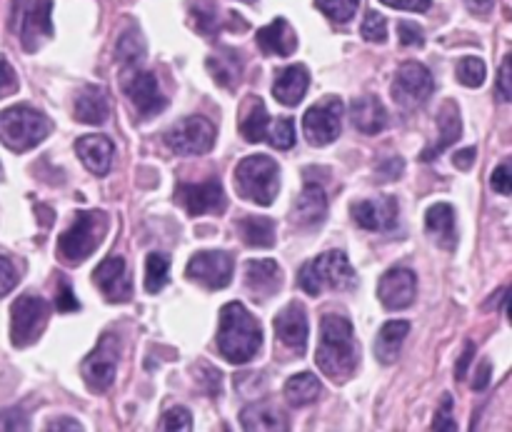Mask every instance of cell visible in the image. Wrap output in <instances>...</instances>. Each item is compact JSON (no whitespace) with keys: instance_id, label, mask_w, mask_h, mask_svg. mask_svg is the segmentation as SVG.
<instances>
[{"instance_id":"cell-56","label":"cell","mask_w":512,"mask_h":432,"mask_svg":"<svg viewBox=\"0 0 512 432\" xmlns=\"http://www.w3.org/2000/svg\"><path fill=\"white\" fill-rule=\"evenodd\" d=\"M465 5H468V10L473 15H480V18H485V15L493 10L495 0H465Z\"/></svg>"},{"instance_id":"cell-37","label":"cell","mask_w":512,"mask_h":432,"mask_svg":"<svg viewBox=\"0 0 512 432\" xmlns=\"http://www.w3.org/2000/svg\"><path fill=\"white\" fill-rule=\"evenodd\" d=\"M190 15H193V25L198 33L215 35L218 33V5L215 0H193L190 3Z\"/></svg>"},{"instance_id":"cell-43","label":"cell","mask_w":512,"mask_h":432,"mask_svg":"<svg viewBox=\"0 0 512 432\" xmlns=\"http://www.w3.org/2000/svg\"><path fill=\"white\" fill-rule=\"evenodd\" d=\"M55 310L58 313H75V310H80V303L78 298L73 295V288H70V283L65 278H58V290H55Z\"/></svg>"},{"instance_id":"cell-36","label":"cell","mask_w":512,"mask_h":432,"mask_svg":"<svg viewBox=\"0 0 512 432\" xmlns=\"http://www.w3.org/2000/svg\"><path fill=\"white\" fill-rule=\"evenodd\" d=\"M170 278V260L163 253H150L145 260V290L148 293H160L168 285Z\"/></svg>"},{"instance_id":"cell-34","label":"cell","mask_w":512,"mask_h":432,"mask_svg":"<svg viewBox=\"0 0 512 432\" xmlns=\"http://www.w3.org/2000/svg\"><path fill=\"white\" fill-rule=\"evenodd\" d=\"M238 233L250 248H273L275 245V223L270 218L248 215L238 223Z\"/></svg>"},{"instance_id":"cell-9","label":"cell","mask_w":512,"mask_h":432,"mask_svg":"<svg viewBox=\"0 0 512 432\" xmlns=\"http://www.w3.org/2000/svg\"><path fill=\"white\" fill-rule=\"evenodd\" d=\"M163 143L175 155H185V158L205 155L215 145V125L200 115H190V118H183L173 128L165 130Z\"/></svg>"},{"instance_id":"cell-4","label":"cell","mask_w":512,"mask_h":432,"mask_svg":"<svg viewBox=\"0 0 512 432\" xmlns=\"http://www.w3.org/2000/svg\"><path fill=\"white\" fill-rule=\"evenodd\" d=\"M108 235V215L103 210H78L68 230L58 238V255L70 265L88 260Z\"/></svg>"},{"instance_id":"cell-15","label":"cell","mask_w":512,"mask_h":432,"mask_svg":"<svg viewBox=\"0 0 512 432\" xmlns=\"http://www.w3.org/2000/svg\"><path fill=\"white\" fill-rule=\"evenodd\" d=\"M175 198L183 205L185 213L193 215V218H200V215H220L225 213V205H228L220 180H208V183L200 185H178Z\"/></svg>"},{"instance_id":"cell-33","label":"cell","mask_w":512,"mask_h":432,"mask_svg":"<svg viewBox=\"0 0 512 432\" xmlns=\"http://www.w3.org/2000/svg\"><path fill=\"white\" fill-rule=\"evenodd\" d=\"M320 393H323V385H320V380L313 373L293 375L285 383V400L293 408H305V405L315 403L320 398Z\"/></svg>"},{"instance_id":"cell-20","label":"cell","mask_w":512,"mask_h":432,"mask_svg":"<svg viewBox=\"0 0 512 432\" xmlns=\"http://www.w3.org/2000/svg\"><path fill=\"white\" fill-rule=\"evenodd\" d=\"M328 215V198L318 183H305L303 193L295 200V208L290 213V223L300 230H315Z\"/></svg>"},{"instance_id":"cell-10","label":"cell","mask_w":512,"mask_h":432,"mask_svg":"<svg viewBox=\"0 0 512 432\" xmlns=\"http://www.w3.org/2000/svg\"><path fill=\"white\" fill-rule=\"evenodd\" d=\"M120 360V343L113 333H105L93 348V353L83 360L80 365V375H83L85 385L93 393H105L113 385L115 370H118Z\"/></svg>"},{"instance_id":"cell-38","label":"cell","mask_w":512,"mask_h":432,"mask_svg":"<svg viewBox=\"0 0 512 432\" xmlns=\"http://www.w3.org/2000/svg\"><path fill=\"white\" fill-rule=\"evenodd\" d=\"M315 8L330 18L333 23L343 25L353 20V15L358 13L360 8V0H315Z\"/></svg>"},{"instance_id":"cell-14","label":"cell","mask_w":512,"mask_h":432,"mask_svg":"<svg viewBox=\"0 0 512 432\" xmlns=\"http://www.w3.org/2000/svg\"><path fill=\"white\" fill-rule=\"evenodd\" d=\"M435 80L425 65L403 63L393 78V100L403 108H415L433 95Z\"/></svg>"},{"instance_id":"cell-54","label":"cell","mask_w":512,"mask_h":432,"mask_svg":"<svg viewBox=\"0 0 512 432\" xmlns=\"http://www.w3.org/2000/svg\"><path fill=\"white\" fill-rule=\"evenodd\" d=\"M475 158H478V150H475V148H463V150H458V153L453 155V163L458 165L460 170H470V168H473Z\"/></svg>"},{"instance_id":"cell-35","label":"cell","mask_w":512,"mask_h":432,"mask_svg":"<svg viewBox=\"0 0 512 432\" xmlns=\"http://www.w3.org/2000/svg\"><path fill=\"white\" fill-rule=\"evenodd\" d=\"M115 58L128 68H135L145 58V38L135 25L120 35L118 45H115Z\"/></svg>"},{"instance_id":"cell-58","label":"cell","mask_w":512,"mask_h":432,"mask_svg":"<svg viewBox=\"0 0 512 432\" xmlns=\"http://www.w3.org/2000/svg\"><path fill=\"white\" fill-rule=\"evenodd\" d=\"M48 430H75V432H80V430H83V425L75 423V420H70V418H60V420H50Z\"/></svg>"},{"instance_id":"cell-19","label":"cell","mask_w":512,"mask_h":432,"mask_svg":"<svg viewBox=\"0 0 512 432\" xmlns=\"http://www.w3.org/2000/svg\"><path fill=\"white\" fill-rule=\"evenodd\" d=\"M275 335L280 338V343L285 348L295 350V355H305V348H308V315H305L303 305L290 303L275 315L273 320Z\"/></svg>"},{"instance_id":"cell-3","label":"cell","mask_w":512,"mask_h":432,"mask_svg":"<svg viewBox=\"0 0 512 432\" xmlns=\"http://www.w3.org/2000/svg\"><path fill=\"white\" fill-rule=\"evenodd\" d=\"M298 285L308 295L318 298L325 290H350L358 285V275H355L353 265H350L348 255L343 250H328V253L318 255L315 260L300 268Z\"/></svg>"},{"instance_id":"cell-29","label":"cell","mask_w":512,"mask_h":432,"mask_svg":"<svg viewBox=\"0 0 512 432\" xmlns=\"http://www.w3.org/2000/svg\"><path fill=\"white\" fill-rule=\"evenodd\" d=\"M73 115L75 120H80V123L85 125L105 123L110 115L108 93H105L100 85H88V88H83L78 95H75Z\"/></svg>"},{"instance_id":"cell-31","label":"cell","mask_w":512,"mask_h":432,"mask_svg":"<svg viewBox=\"0 0 512 432\" xmlns=\"http://www.w3.org/2000/svg\"><path fill=\"white\" fill-rule=\"evenodd\" d=\"M240 425L243 430H275V432H283L290 430L288 423V415L283 413L280 408L268 403H260V405H248V408L240 413Z\"/></svg>"},{"instance_id":"cell-2","label":"cell","mask_w":512,"mask_h":432,"mask_svg":"<svg viewBox=\"0 0 512 432\" xmlns=\"http://www.w3.org/2000/svg\"><path fill=\"white\" fill-rule=\"evenodd\" d=\"M215 343L228 363L245 365L263 348V328L243 303H228L220 310V328Z\"/></svg>"},{"instance_id":"cell-13","label":"cell","mask_w":512,"mask_h":432,"mask_svg":"<svg viewBox=\"0 0 512 432\" xmlns=\"http://www.w3.org/2000/svg\"><path fill=\"white\" fill-rule=\"evenodd\" d=\"M343 110L340 98H325L323 103L313 105L303 118L305 140L315 148H323V145L338 140L340 128H343Z\"/></svg>"},{"instance_id":"cell-22","label":"cell","mask_w":512,"mask_h":432,"mask_svg":"<svg viewBox=\"0 0 512 432\" xmlns=\"http://www.w3.org/2000/svg\"><path fill=\"white\" fill-rule=\"evenodd\" d=\"M438 130L440 138L430 145L428 150H423L420 160L430 163V160H438L445 150L453 143H458L460 135H463V120H460V110L453 100H445L438 110Z\"/></svg>"},{"instance_id":"cell-51","label":"cell","mask_w":512,"mask_h":432,"mask_svg":"<svg viewBox=\"0 0 512 432\" xmlns=\"http://www.w3.org/2000/svg\"><path fill=\"white\" fill-rule=\"evenodd\" d=\"M380 3L390 5L398 10H410V13H428L433 0H380Z\"/></svg>"},{"instance_id":"cell-30","label":"cell","mask_w":512,"mask_h":432,"mask_svg":"<svg viewBox=\"0 0 512 432\" xmlns=\"http://www.w3.org/2000/svg\"><path fill=\"white\" fill-rule=\"evenodd\" d=\"M408 333V320H393V323H385L380 328L378 338H375V358H378L380 365H393L400 358V350H403Z\"/></svg>"},{"instance_id":"cell-7","label":"cell","mask_w":512,"mask_h":432,"mask_svg":"<svg viewBox=\"0 0 512 432\" xmlns=\"http://www.w3.org/2000/svg\"><path fill=\"white\" fill-rule=\"evenodd\" d=\"M50 15H53V0H13L10 28L18 33L23 50L35 53L53 38Z\"/></svg>"},{"instance_id":"cell-1","label":"cell","mask_w":512,"mask_h":432,"mask_svg":"<svg viewBox=\"0 0 512 432\" xmlns=\"http://www.w3.org/2000/svg\"><path fill=\"white\" fill-rule=\"evenodd\" d=\"M358 343H355L353 323L343 315H325L320 323V343L315 350V363L325 378L343 383L358 368Z\"/></svg>"},{"instance_id":"cell-32","label":"cell","mask_w":512,"mask_h":432,"mask_svg":"<svg viewBox=\"0 0 512 432\" xmlns=\"http://www.w3.org/2000/svg\"><path fill=\"white\" fill-rule=\"evenodd\" d=\"M208 70L220 88L233 90L243 78V60L235 50H220L208 58Z\"/></svg>"},{"instance_id":"cell-17","label":"cell","mask_w":512,"mask_h":432,"mask_svg":"<svg viewBox=\"0 0 512 432\" xmlns=\"http://www.w3.org/2000/svg\"><path fill=\"white\" fill-rule=\"evenodd\" d=\"M418 295V278L408 268H393L380 278L378 298L385 310H405L415 303Z\"/></svg>"},{"instance_id":"cell-48","label":"cell","mask_w":512,"mask_h":432,"mask_svg":"<svg viewBox=\"0 0 512 432\" xmlns=\"http://www.w3.org/2000/svg\"><path fill=\"white\" fill-rule=\"evenodd\" d=\"M15 285H18V270L8 258H0V298H5Z\"/></svg>"},{"instance_id":"cell-50","label":"cell","mask_w":512,"mask_h":432,"mask_svg":"<svg viewBox=\"0 0 512 432\" xmlns=\"http://www.w3.org/2000/svg\"><path fill=\"white\" fill-rule=\"evenodd\" d=\"M0 430H28V418L20 410H5L0 413Z\"/></svg>"},{"instance_id":"cell-47","label":"cell","mask_w":512,"mask_h":432,"mask_svg":"<svg viewBox=\"0 0 512 432\" xmlns=\"http://www.w3.org/2000/svg\"><path fill=\"white\" fill-rule=\"evenodd\" d=\"M198 373H200V385L205 388V393H208L210 398H218L220 383H223V375H220L218 370L208 368V365H200Z\"/></svg>"},{"instance_id":"cell-26","label":"cell","mask_w":512,"mask_h":432,"mask_svg":"<svg viewBox=\"0 0 512 432\" xmlns=\"http://www.w3.org/2000/svg\"><path fill=\"white\" fill-rule=\"evenodd\" d=\"M310 85V73L305 65H288L278 73L273 83V95L278 103L295 108L298 103H303L305 93H308Z\"/></svg>"},{"instance_id":"cell-39","label":"cell","mask_w":512,"mask_h":432,"mask_svg":"<svg viewBox=\"0 0 512 432\" xmlns=\"http://www.w3.org/2000/svg\"><path fill=\"white\" fill-rule=\"evenodd\" d=\"M455 73H458V80L465 85V88H480V85L485 83V78H488V68H485V63L480 58H473V55L460 60Z\"/></svg>"},{"instance_id":"cell-24","label":"cell","mask_w":512,"mask_h":432,"mask_svg":"<svg viewBox=\"0 0 512 432\" xmlns=\"http://www.w3.org/2000/svg\"><path fill=\"white\" fill-rule=\"evenodd\" d=\"M75 153L83 160L85 168L98 178L108 175L113 168V143L105 135H83L75 143Z\"/></svg>"},{"instance_id":"cell-16","label":"cell","mask_w":512,"mask_h":432,"mask_svg":"<svg viewBox=\"0 0 512 432\" xmlns=\"http://www.w3.org/2000/svg\"><path fill=\"white\" fill-rule=\"evenodd\" d=\"M93 283L98 285L100 295L108 303H125L133 298V280H130L128 265L120 255H110L93 270Z\"/></svg>"},{"instance_id":"cell-46","label":"cell","mask_w":512,"mask_h":432,"mask_svg":"<svg viewBox=\"0 0 512 432\" xmlns=\"http://www.w3.org/2000/svg\"><path fill=\"white\" fill-rule=\"evenodd\" d=\"M490 185H493L495 193L500 195H510L512 193V178H510V163L505 160V163H500L498 168L493 170V175H490Z\"/></svg>"},{"instance_id":"cell-53","label":"cell","mask_w":512,"mask_h":432,"mask_svg":"<svg viewBox=\"0 0 512 432\" xmlns=\"http://www.w3.org/2000/svg\"><path fill=\"white\" fill-rule=\"evenodd\" d=\"M403 168H405L403 160L390 158V160H385V163H380L378 173H380V178H383V180H398L400 175H403Z\"/></svg>"},{"instance_id":"cell-59","label":"cell","mask_w":512,"mask_h":432,"mask_svg":"<svg viewBox=\"0 0 512 432\" xmlns=\"http://www.w3.org/2000/svg\"><path fill=\"white\" fill-rule=\"evenodd\" d=\"M243 3H255V0H243Z\"/></svg>"},{"instance_id":"cell-41","label":"cell","mask_w":512,"mask_h":432,"mask_svg":"<svg viewBox=\"0 0 512 432\" xmlns=\"http://www.w3.org/2000/svg\"><path fill=\"white\" fill-rule=\"evenodd\" d=\"M360 33L368 43H385L388 40V20L378 10H368L363 25H360Z\"/></svg>"},{"instance_id":"cell-27","label":"cell","mask_w":512,"mask_h":432,"mask_svg":"<svg viewBox=\"0 0 512 432\" xmlns=\"http://www.w3.org/2000/svg\"><path fill=\"white\" fill-rule=\"evenodd\" d=\"M425 233L443 250H453L458 245V228H455V210L448 203L430 205L425 213Z\"/></svg>"},{"instance_id":"cell-8","label":"cell","mask_w":512,"mask_h":432,"mask_svg":"<svg viewBox=\"0 0 512 432\" xmlns=\"http://www.w3.org/2000/svg\"><path fill=\"white\" fill-rule=\"evenodd\" d=\"M50 318V305L38 295H20L10 310V340L15 348H28L43 335Z\"/></svg>"},{"instance_id":"cell-6","label":"cell","mask_w":512,"mask_h":432,"mask_svg":"<svg viewBox=\"0 0 512 432\" xmlns=\"http://www.w3.org/2000/svg\"><path fill=\"white\" fill-rule=\"evenodd\" d=\"M235 188L240 198L255 205H273L280 190V168L268 155H250L235 168Z\"/></svg>"},{"instance_id":"cell-40","label":"cell","mask_w":512,"mask_h":432,"mask_svg":"<svg viewBox=\"0 0 512 432\" xmlns=\"http://www.w3.org/2000/svg\"><path fill=\"white\" fill-rule=\"evenodd\" d=\"M268 143L278 150H290L295 145V120L293 118H273L270 125Z\"/></svg>"},{"instance_id":"cell-5","label":"cell","mask_w":512,"mask_h":432,"mask_svg":"<svg viewBox=\"0 0 512 432\" xmlns=\"http://www.w3.org/2000/svg\"><path fill=\"white\" fill-rule=\"evenodd\" d=\"M53 130V123L45 113L30 105H13L0 110V143L13 153H28L30 148L43 143Z\"/></svg>"},{"instance_id":"cell-21","label":"cell","mask_w":512,"mask_h":432,"mask_svg":"<svg viewBox=\"0 0 512 432\" xmlns=\"http://www.w3.org/2000/svg\"><path fill=\"white\" fill-rule=\"evenodd\" d=\"M245 288L255 300H268L283 288V270L275 260H250L245 265Z\"/></svg>"},{"instance_id":"cell-18","label":"cell","mask_w":512,"mask_h":432,"mask_svg":"<svg viewBox=\"0 0 512 432\" xmlns=\"http://www.w3.org/2000/svg\"><path fill=\"white\" fill-rule=\"evenodd\" d=\"M355 223L370 233H388L398 228V200L395 198H378V200H360L350 208Z\"/></svg>"},{"instance_id":"cell-57","label":"cell","mask_w":512,"mask_h":432,"mask_svg":"<svg viewBox=\"0 0 512 432\" xmlns=\"http://www.w3.org/2000/svg\"><path fill=\"white\" fill-rule=\"evenodd\" d=\"M490 373H493V368H490V363H488V360H485V363L478 368V378H475V383H473L475 390H485V388H488Z\"/></svg>"},{"instance_id":"cell-25","label":"cell","mask_w":512,"mask_h":432,"mask_svg":"<svg viewBox=\"0 0 512 432\" xmlns=\"http://www.w3.org/2000/svg\"><path fill=\"white\" fill-rule=\"evenodd\" d=\"M270 125H273V118L268 115L263 100L258 95L245 98L243 110H240V135H243V140H248V143H268Z\"/></svg>"},{"instance_id":"cell-44","label":"cell","mask_w":512,"mask_h":432,"mask_svg":"<svg viewBox=\"0 0 512 432\" xmlns=\"http://www.w3.org/2000/svg\"><path fill=\"white\" fill-rule=\"evenodd\" d=\"M398 38H400V45H405V48H423V43H425L423 28L415 23H410V20H400Z\"/></svg>"},{"instance_id":"cell-23","label":"cell","mask_w":512,"mask_h":432,"mask_svg":"<svg viewBox=\"0 0 512 432\" xmlns=\"http://www.w3.org/2000/svg\"><path fill=\"white\" fill-rule=\"evenodd\" d=\"M255 43L263 50V55H278V58H288L298 50V35L290 28L285 18H275L265 28L255 33Z\"/></svg>"},{"instance_id":"cell-28","label":"cell","mask_w":512,"mask_h":432,"mask_svg":"<svg viewBox=\"0 0 512 432\" xmlns=\"http://www.w3.org/2000/svg\"><path fill=\"white\" fill-rule=\"evenodd\" d=\"M350 120L363 135H380L388 128V110L380 103L378 95H363L350 108Z\"/></svg>"},{"instance_id":"cell-55","label":"cell","mask_w":512,"mask_h":432,"mask_svg":"<svg viewBox=\"0 0 512 432\" xmlns=\"http://www.w3.org/2000/svg\"><path fill=\"white\" fill-rule=\"evenodd\" d=\"M475 358V343H465V353L463 358L458 360V370H455V378L458 380H465V375H468L470 370V360Z\"/></svg>"},{"instance_id":"cell-42","label":"cell","mask_w":512,"mask_h":432,"mask_svg":"<svg viewBox=\"0 0 512 432\" xmlns=\"http://www.w3.org/2000/svg\"><path fill=\"white\" fill-rule=\"evenodd\" d=\"M160 430H175V432H188L193 430V415L185 408H170L168 413L160 418Z\"/></svg>"},{"instance_id":"cell-52","label":"cell","mask_w":512,"mask_h":432,"mask_svg":"<svg viewBox=\"0 0 512 432\" xmlns=\"http://www.w3.org/2000/svg\"><path fill=\"white\" fill-rule=\"evenodd\" d=\"M498 93L500 100H512V83H510V55H505L498 75Z\"/></svg>"},{"instance_id":"cell-11","label":"cell","mask_w":512,"mask_h":432,"mask_svg":"<svg viewBox=\"0 0 512 432\" xmlns=\"http://www.w3.org/2000/svg\"><path fill=\"white\" fill-rule=\"evenodd\" d=\"M123 93L128 95L140 118H155L168 108V98L160 90L158 78L150 70H140L138 65L128 68V73L123 75Z\"/></svg>"},{"instance_id":"cell-45","label":"cell","mask_w":512,"mask_h":432,"mask_svg":"<svg viewBox=\"0 0 512 432\" xmlns=\"http://www.w3.org/2000/svg\"><path fill=\"white\" fill-rule=\"evenodd\" d=\"M450 410H453V395L445 393L443 400H440L438 415L433 418V430H438V432L440 430H458V425H455L453 413H450Z\"/></svg>"},{"instance_id":"cell-49","label":"cell","mask_w":512,"mask_h":432,"mask_svg":"<svg viewBox=\"0 0 512 432\" xmlns=\"http://www.w3.org/2000/svg\"><path fill=\"white\" fill-rule=\"evenodd\" d=\"M15 90H18V75L5 60H0V100L13 95Z\"/></svg>"},{"instance_id":"cell-12","label":"cell","mask_w":512,"mask_h":432,"mask_svg":"<svg viewBox=\"0 0 512 432\" xmlns=\"http://www.w3.org/2000/svg\"><path fill=\"white\" fill-rule=\"evenodd\" d=\"M185 278L205 290H225L233 280V255L225 250H200L188 260Z\"/></svg>"}]
</instances>
